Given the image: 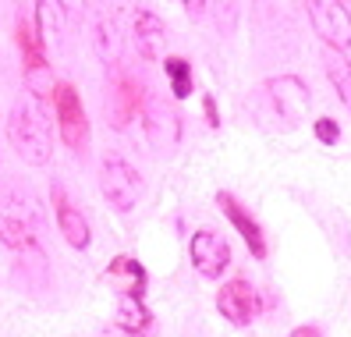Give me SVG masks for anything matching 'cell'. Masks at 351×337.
<instances>
[{
	"mask_svg": "<svg viewBox=\"0 0 351 337\" xmlns=\"http://www.w3.org/2000/svg\"><path fill=\"white\" fill-rule=\"evenodd\" d=\"M8 142L14 156L29 167H47L53 160V121L47 100L36 93H22L8 111Z\"/></svg>",
	"mask_w": 351,
	"mask_h": 337,
	"instance_id": "1",
	"label": "cell"
},
{
	"mask_svg": "<svg viewBox=\"0 0 351 337\" xmlns=\"http://www.w3.org/2000/svg\"><path fill=\"white\" fill-rule=\"evenodd\" d=\"M142 192H146V181H142V171L135 163H128L121 153H107L99 160V196L117 213H132L142 199Z\"/></svg>",
	"mask_w": 351,
	"mask_h": 337,
	"instance_id": "2",
	"label": "cell"
},
{
	"mask_svg": "<svg viewBox=\"0 0 351 337\" xmlns=\"http://www.w3.org/2000/svg\"><path fill=\"white\" fill-rule=\"evenodd\" d=\"M50 103H53V124L60 132V142L75 156H82L89 150V114H86V103H82L78 89L71 82H53Z\"/></svg>",
	"mask_w": 351,
	"mask_h": 337,
	"instance_id": "3",
	"label": "cell"
},
{
	"mask_svg": "<svg viewBox=\"0 0 351 337\" xmlns=\"http://www.w3.org/2000/svg\"><path fill=\"white\" fill-rule=\"evenodd\" d=\"M14 47H18V54H22V75H25L29 93L50 100V93H53L50 57H47V43H43V36H39L32 18L18 14V22H14Z\"/></svg>",
	"mask_w": 351,
	"mask_h": 337,
	"instance_id": "4",
	"label": "cell"
},
{
	"mask_svg": "<svg viewBox=\"0 0 351 337\" xmlns=\"http://www.w3.org/2000/svg\"><path fill=\"white\" fill-rule=\"evenodd\" d=\"M146 82H142L135 71H125V68H110V86H107V114H110V124L117 132H125L132 121L142 117V107H146Z\"/></svg>",
	"mask_w": 351,
	"mask_h": 337,
	"instance_id": "5",
	"label": "cell"
},
{
	"mask_svg": "<svg viewBox=\"0 0 351 337\" xmlns=\"http://www.w3.org/2000/svg\"><path fill=\"white\" fill-rule=\"evenodd\" d=\"M313 32L330 50H351V11L344 0H305Z\"/></svg>",
	"mask_w": 351,
	"mask_h": 337,
	"instance_id": "6",
	"label": "cell"
},
{
	"mask_svg": "<svg viewBox=\"0 0 351 337\" xmlns=\"http://www.w3.org/2000/svg\"><path fill=\"white\" fill-rule=\"evenodd\" d=\"M89 0H36V29L43 36V43H60L71 29L86 22Z\"/></svg>",
	"mask_w": 351,
	"mask_h": 337,
	"instance_id": "7",
	"label": "cell"
},
{
	"mask_svg": "<svg viewBox=\"0 0 351 337\" xmlns=\"http://www.w3.org/2000/svg\"><path fill=\"white\" fill-rule=\"evenodd\" d=\"M89 43L93 54L99 57L103 68H117L121 54H125V32H121V18L110 4H99L89 14Z\"/></svg>",
	"mask_w": 351,
	"mask_h": 337,
	"instance_id": "8",
	"label": "cell"
},
{
	"mask_svg": "<svg viewBox=\"0 0 351 337\" xmlns=\"http://www.w3.org/2000/svg\"><path fill=\"white\" fill-rule=\"evenodd\" d=\"M142 132H146L149 146L156 153H174L178 142H181V117L171 103L163 100H146V107H142Z\"/></svg>",
	"mask_w": 351,
	"mask_h": 337,
	"instance_id": "9",
	"label": "cell"
},
{
	"mask_svg": "<svg viewBox=\"0 0 351 337\" xmlns=\"http://www.w3.org/2000/svg\"><path fill=\"white\" fill-rule=\"evenodd\" d=\"M189 256H192V266L199 270V277L220 281V273L231 266V245L217 231H195L189 242Z\"/></svg>",
	"mask_w": 351,
	"mask_h": 337,
	"instance_id": "10",
	"label": "cell"
},
{
	"mask_svg": "<svg viewBox=\"0 0 351 337\" xmlns=\"http://www.w3.org/2000/svg\"><path fill=\"white\" fill-rule=\"evenodd\" d=\"M132 43H135V54L146 60V65H156L167 54V25L163 18L149 8H135L132 14Z\"/></svg>",
	"mask_w": 351,
	"mask_h": 337,
	"instance_id": "11",
	"label": "cell"
},
{
	"mask_svg": "<svg viewBox=\"0 0 351 337\" xmlns=\"http://www.w3.org/2000/svg\"><path fill=\"white\" fill-rule=\"evenodd\" d=\"M50 206H53V220H57V231L64 235V242L71 248H89L93 242V227H89V217L68 199V192L60 185L50 188Z\"/></svg>",
	"mask_w": 351,
	"mask_h": 337,
	"instance_id": "12",
	"label": "cell"
},
{
	"mask_svg": "<svg viewBox=\"0 0 351 337\" xmlns=\"http://www.w3.org/2000/svg\"><path fill=\"white\" fill-rule=\"evenodd\" d=\"M217 309L223 320H231L234 327H249L259 312V299H256V288L249 281H227L220 291H217Z\"/></svg>",
	"mask_w": 351,
	"mask_h": 337,
	"instance_id": "13",
	"label": "cell"
},
{
	"mask_svg": "<svg viewBox=\"0 0 351 337\" xmlns=\"http://www.w3.org/2000/svg\"><path fill=\"white\" fill-rule=\"evenodd\" d=\"M217 206H220V213L234 224V231L245 238V245H249V252L256 259H266V252H270V245H266V235H263V227H259V220L245 209L231 192H217Z\"/></svg>",
	"mask_w": 351,
	"mask_h": 337,
	"instance_id": "14",
	"label": "cell"
},
{
	"mask_svg": "<svg viewBox=\"0 0 351 337\" xmlns=\"http://www.w3.org/2000/svg\"><path fill=\"white\" fill-rule=\"evenodd\" d=\"M0 217L22 220L39 231L43 209H39V199L32 196V188H25L22 181H0Z\"/></svg>",
	"mask_w": 351,
	"mask_h": 337,
	"instance_id": "15",
	"label": "cell"
},
{
	"mask_svg": "<svg viewBox=\"0 0 351 337\" xmlns=\"http://www.w3.org/2000/svg\"><path fill=\"white\" fill-rule=\"evenodd\" d=\"M266 93H270L277 114H280L287 124L298 121L302 111H308V89L302 86V78H295V75H280V78H274V82H266Z\"/></svg>",
	"mask_w": 351,
	"mask_h": 337,
	"instance_id": "16",
	"label": "cell"
},
{
	"mask_svg": "<svg viewBox=\"0 0 351 337\" xmlns=\"http://www.w3.org/2000/svg\"><path fill=\"white\" fill-rule=\"evenodd\" d=\"M114 288H117V294H135V299H142L146 294V270H142L132 256H117L110 266H107V273H103Z\"/></svg>",
	"mask_w": 351,
	"mask_h": 337,
	"instance_id": "17",
	"label": "cell"
},
{
	"mask_svg": "<svg viewBox=\"0 0 351 337\" xmlns=\"http://www.w3.org/2000/svg\"><path fill=\"white\" fill-rule=\"evenodd\" d=\"M323 68H326V78L334 82V89L341 96V103L351 111V57H344V50H323Z\"/></svg>",
	"mask_w": 351,
	"mask_h": 337,
	"instance_id": "18",
	"label": "cell"
},
{
	"mask_svg": "<svg viewBox=\"0 0 351 337\" xmlns=\"http://www.w3.org/2000/svg\"><path fill=\"white\" fill-rule=\"evenodd\" d=\"M117 323L128 327V330L146 334L153 327V316H149L146 305H142V299H135V294H121V302H117Z\"/></svg>",
	"mask_w": 351,
	"mask_h": 337,
	"instance_id": "19",
	"label": "cell"
},
{
	"mask_svg": "<svg viewBox=\"0 0 351 337\" xmlns=\"http://www.w3.org/2000/svg\"><path fill=\"white\" fill-rule=\"evenodd\" d=\"M163 71H167V82H171V93L178 96V100H184V96H192V65L184 57H163Z\"/></svg>",
	"mask_w": 351,
	"mask_h": 337,
	"instance_id": "20",
	"label": "cell"
},
{
	"mask_svg": "<svg viewBox=\"0 0 351 337\" xmlns=\"http://www.w3.org/2000/svg\"><path fill=\"white\" fill-rule=\"evenodd\" d=\"M313 132H316V139H319L323 146H334V142L341 139V124H337L334 117H319V121L313 124Z\"/></svg>",
	"mask_w": 351,
	"mask_h": 337,
	"instance_id": "21",
	"label": "cell"
},
{
	"mask_svg": "<svg viewBox=\"0 0 351 337\" xmlns=\"http://www.w3.org/2000/svg\"><path fill=\"white\" fill-rule=\"evenodd\" d=\"M99 337H146V334H138V330H128V327H121V323H110V327H103Z\"/></svg>",
	"mask_w": 351,
	"mask_h": 337,
	"instance_id": "22",
	"label": "cell"
},
{
	"mask_svg": "<svg viewBox=\"0 0 351 337\" xmlns=\"http://www.w3.org/2000/svg\"><path fill=\"white\" fill-rule=\"evenodd\" d=\"M202 111H206V121H210V128H217V124H220V114H217V100H213V96H206V100H202Z\"/></svg>",
	"mask_w": 351,
	"mask_h": 337,
	"instance_id": "23",
	"label": "cell"
},
{
	"mask_svg": "<svg viewBox=\"0 0 351 337\" xmlns=\"http://www.w3.org/2000/svg\"><path fill=\"white\" fill-rule=\"evenodd\" d=\"M184 4V11H189L192 18H202V11H206V0H181Z\"/></svg>",
	"mask_w": 351,
	"mask_h": 337,
	"instance_id": "24",
	"label": "cell"
},
{
	"mask_svg": "<svg viewBox=\"0 0 351 337\" xmlns=\"http://www.w3.org/2000/svg\"><path fill=\"white\" fill-rule=\"evenodd\" d=\"M287 337H323V330H319V327H313V323H308V327H298V330H291V334H287Z\"/></svg>",
	"mask_w": 351,
	"mask_h": 337,
	"instance_id": "25",
	"label": "cell"
}]
</instances>
